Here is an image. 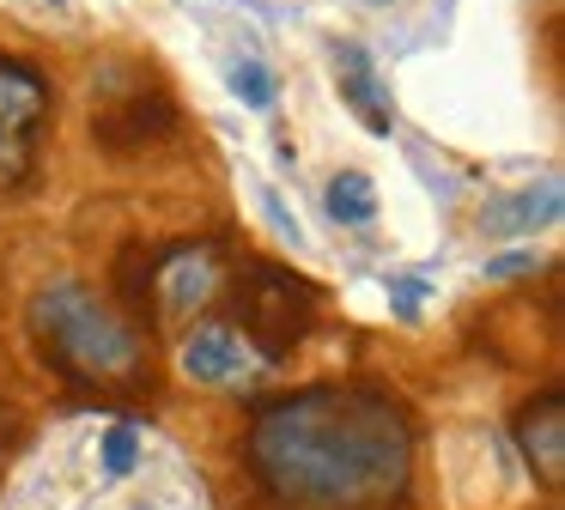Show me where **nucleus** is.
<instances>
[{"label":"nucleus","instance_id":"8","mask_svg":"<svg viewBox=\"0 0 565 510\" xmlns=\"http://www.w3.org/2000/svg\"><path fill=\"white\" fill-rule=\"evenodd\" d=\"M256 364H262L256 347L225 322H207L183 340V376L189 383H237V376H249Z\"/></svg>","mask_w":565,"mask_h":510},{"label":"nucleus","instance_id":"14","mask_svg":"<svg viewBox=\"0 0 565 510\" xmlns=\"http://www.w3.org/2000/svg\"><path fill=\"white\" fill-rule=\"evenodd\" d=\"M262 206H268V219H274V225H280V231H286V237H292V249H298V243H305V237H298V225H292V219H286V206H280V194H274V189H262Z\"/></svg>","mask_w":565,"mask_h":510},{"label":"nucleus","instance_id":"15","mask_svg":"<svg viewBox=\"0 0 565 510\" xmlns=\"http://www.w3.org/2000/svg\"><path fill=\"white\" fill-rule=\"evenodd\" d=\"M0 432H7V401H0Z\"/></svg>","mask_w":565,"mask_h":510},{"label":"nucleus","instance_id":"9","mask_svg":"<svg viewBox=\"0 0 565 510\" xmlns=\"http://www.w3.org/2000/svg\"><path fill=\"white\" fill-rule=\"evenodd\" d=\"M334 85H341V97L353 104V116L365 121L377 140H390L395 134V104H390V92H383V79H377V67H371V55L359 43H341V55H334Z\"/></svg>","mask_w":565,"mask_h":510},{"label":"nucleus","instance_id":"4","mask_svg":"<svg viewBox=\"0 0 565 510\" xmlns=\"http://www.w3.org/2000/svg\"><path fill=\"white\" fill-rule=\"evenodd\" d=\"M237 316H244V340L256 347L262 364L286 359L298 340L310 334L317 316V286L280 262H249L237 274Z\"/></svg>","mask_w":565,"mask_h":510},{"label":"nucleus","instance_id":"17","mask_svg":"<svg viewBox=\"0 0 565 510\" xmlns=\"http://www.w3.org/2000/svg\"><path fill=\"white\" fill-rule=\"evenodd\" d=\"M55 7H62V0H55Z\"/></svg>","mask_w":565,"mask_h":510},{"label":"nucleus","instance_id":"12","mask_svg":"<svg viewBox=\"0 0 565 510\" xmlns=\"http://www.w3.org/2000/svg\"><path fill=\"white\" fill-rule=\"evenodd\" d=\"M232 92L244 97L249 109H268L274 104V73L262 67L256 55H244V61H232Z\"/></svg>","mask_w":565,"mask_h":510},{"label":"nucleus","instance_id":"2","mask_svg":"<svg viewBox=\"0 0 565 510\" xmlns=\"http://www.w3.org/2000/svg\"><path fill=\"white\" fill-rule=\"evenodd\" d=\"M31 340L55 376L98 395H140L152 383V347L116 304L79 279H55L31 298Z\"/></svg>","mask_w":565,"mask_h":510},{"label":"nucleus","instance_id":"13","mask_svg":"<svg viewBox=\"0 0 565 510\" xmlns=\"http://www.w3.org/2000/svg\"><path fill=\"white\" fill-rule=\"evenodd\" d=\"M135 461H140V432H135V425H110V432H104V468H110L116 474V480H122V474L128 468H135Z\"/></svg>","mask_w":565,"mask_h":510},{"label":"nucleus","instance_id":"11","mask_svg":"<svg viewBox=\"0 0 565 510\" xmlns=\"http://www.w3.org/2000/svg\"><path fill=\"white\" fill-rule=\"evenodd\" d=\"M329 219L334 225H371L377 219V189H371L365 170H341L329 182Z\"/></svg>","mask_w":565,"mask_h":510},{"label":"nucleus","instance_id":"7","mask_svg":"<svg viewBox=\"0 0 565 510\" xmlns=\"http://www.w3.org/2000/svg\"><path fill=\"white\" fill-rule=\"evenodd\" d=\"M220 286V249L213 243H183V249L164 255V267H152V298L171 316H189L213 298Z\"/></svg>","mask_w":565,"mask_h":510},{"label":"nucleus","instance_id":"5","mask_svg":"<svg viewBox=\"0 0 565 510\" xmlns=\"http://www.w3.org/2000/svg\"><path fill=\"white\" fill-rule=\"evenodd\" d=\"M43 128H50V79L25 61L0 55V194L31 182Z\"/></svg>","mask_w":565,"mask_h":510},{"label":"nucleus","instance_id":"10","mask_svg":"<svg viewBox=\"0 0 565 510\" xmlns=\"http://www.w3.org/2000/svg\"><path fill=\"white\" fill-rule=\"evenodd\" d=\"M559 206H565V189H559V177H547L541 189H523V194H511V201H492L487 213H480V231H487V237H529V231L553 225Z\"/></svg>","mask_w":565,"mask_h":510},{"label":"nucleus","instance_id":"16","mask_svg":"<svg viewBox=\"0 0 565 510\" xmlns=\"http://www.w3.org/2000/svg\"><path fill=\"white\" fill-rule=\"evenodd\" d=\"M371 7H390V0H371Z\"/></svg>","mask_w":565,"mask_h":510},{"label":"nucleus","instance_id":"3","mask_svg":"<svg viewBox=\"0 0 565 510\" xmlns=\"http://www.w3.org/2000/svg\"><path fill=\"white\" fill-rule=\"evenodd\" d=\"M177 134V104L152 67H104L92 79V140L104 152H147Z\"/></svg>","mask_w":565,"mask_h":510},{"label":"nucleus","instance_id":"1","mask_svg":"<svg viewBox=\"0 0 565 510\" xmlns=\"http://www.w3.org/2000/svg\"><path fill=\"white\" fill-rule=\"evenodd\" d=\"M249 468L292 510H383L407 492L414 425L390 389H298L256 413Z\"/></svg>","mask_w":565,"mask_h":510},{"label":"nucleus","instance_id":"6","mask_svg":"<svg viewBox=\"0 0 565 510\" xmlns=\"http://www.w3.org/2000/svg\"><path fill=\"white\" fill-rule=\"evenodd\" d=\"M511 432H516V449H523L529 474H535L547 492H559L565 486V395L547 389L541 401H529Z\"/></svg>","mask_w":565,"mask_h":510}]
</instances>
